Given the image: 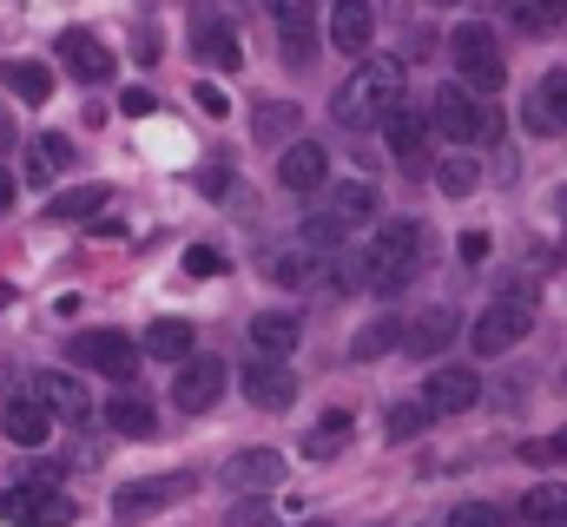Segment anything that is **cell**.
<instances>
[{
    "label": "cell",
    "mask_w": 567,
    "mask_h": 527,
    "mask_svg": "<svg viewBox=\"0 0 567 527\" xmlns=\"http://www.w3.org/2000/svg\"><path fill=\"white\" fill-rule=\"evenodd\" d=\"M390 106H403V60H370L363 73H350V80L330 93V120L343 132L383 126Z\"/></svg>",
    "instance_id": "obj_1"
},
{
    "label": "cell",
    "mask_w": 567,
    "mask_h": 527,
    "mask_svg": "<svg viewBox=\"0 0 567 527\" xmlns=\"http://www.w3.org/2000/svg\"><path fill=\"white\" fill-rule=\"evenodd\" d=\"M416 264H423V225L416 218H383L370 251H363V290L370 297H396L416 283Z\"/></svg>",
    "instance_id": "obj_2"
},
{
    "label": "cell",
    "mask_w": 567,
    "mask_h": 527,
    "mask_svg": "<svg viewBox=\"0 0 567 527\" xmlns=\"http://www.w3.org/2000/svg\"><path fill=\"white\" fill-rule=\"evenodd\" d=\"M429 126L442 132V138H455V152H468V145H482V138L502 132V113H495L488 100H475L462 80H449V86L435 93V106H429Z\"/></svg>",
    "instance_id": "obj_3"
},
{
    "label": "cell",
    "mask_w": 567,
    "mask_h": 527,
    "mask_svg": "<svg viewBox=\"0 0 567 527\" xmlns=\"http://www.w3.org/2000/svg\"><path fill=\"white\" fill-rule=\"evenodd\" d=\"M528 330H535V297L502 290V297L468 323V343H475V356H502V350H515Z\"/></svg>",
    "instance_id": "obj_4"
},
{
    "label": "cell",
    "mask_w": 567,
    "mask_h": 527,
    "mask_svg": "<svg viewBox=\"0 0 567 527\" xmlns=\"http://www.w3.org/2000/svg\"><path fill=\"white\" fill-rule=\"evenodd\" d=\"M140 356L145 350L126 330H86V337H73V363L93 370V376H120V383H126V376L140 370Z\"/></svg>",
    "instance_id": "obj_5"
},
{
    "label": "cell",
    "mask_w": 567,
    "mask_h": 527,
    "mask_svg": "<svg viewBox=\"0 0 567 527\" xmlns=\"http://www.w3.org/2000/svg\"><path fill=\"white\" fill-rule=\"evenodd\" d=\"M198 488V475H152V482H126L120 495H113V515L133 527V521H152L158 508H172V502H185Z\"/></svg>",
    "instance_id": "obj_6"
},
{
    "label": "cell",
    "mask_w": 567,
    "mask_h": 527,
    "mask_svg": "<svg viewBox=\"0 0 567 527\" xmlns=\"http://www.w3.org/2000/svg\"><path fill=\"white\" fill-rule=\"evenodd\" d=\"M80 515L60 488H0V521H13V527H66Z\"/></svg>",
    "instance_id": "obj_7"
},
{
    "label": "cell",
    "mask_w": 567,
    "mask_h": 527,
    "mask_svg": "<svg viewBox=\"0 0 567 527\" xmlns=\"http://www.w3.org/2000/svg\"><path fill=\"white\" fill-rule=\"evenodd\" d=\"M271 27L284 33V66H310L317 60V0H265Z\"/></svg>",
    "instance_id": "obj_8"
},
{
    "label": "cell",
    "mask_w": 567,
    "mask_h": 527,
    "mask_svg": "<svg viewBox=\"0 0 567 527\" xmlns=\"http://www.w3.org/2000/svg\"><path fill=\"white\" fill-rule=\"evenodd\" d=\"M475 402H482V376L462 370V363H442V370L423 376V409L429 415H462V409H475Z\"/></svg>",
    "instance_id": "obj_9"
},
{
    "label": "cell",
    "mask_w": 567,
    "mask_h": 527,
    "mask_svg": "<svg viewBox=\"0 0 567 527\" xmlns=\"http://www.w3.org/2000/svg\"><path fill=\"white\" fill-rule=\"evenodd\" d=\"M218 395H225V363H218V356H192V363H178V376H172V402H178L185 415H205Z\"/></svg>",
    "instance_id": "obj_10"
},
{
    "label": "cell",
    "mask_w": 567,
    "mask_h": 527,
    "mask_svg": "<svg viewBox=\"0 0 567 527\" xmlns=\"http://www.w3.org/2000/svg\"><path fill=\"white\" fill-rule=\"evenodd\" d=\"M429 113L416 106H390V120H383V138H390V152H396V165L403 172H423L429 165Z\"/></svg>",
    "instance_id": "obj_11"
},
{
    "label": "cell",
    "mask_w": 567,
    "mask_h": 527,
    "mask_svg": "<svg viewBox=\"0 0 567 527\" xmlns=\"http://www.w3.org/2000/svg\"><path fill=\"white\" fill-rule=\"evenodd\" d=\"M278 185H284V192H323V185H330V152H323L317 138H297V145H284Z\"/></svg>",
    "instance_id": "obj_12"
},
{
    "label": "cell",
    "mask_w": 567,
    "mask_h": 527,
    "mask_svg": "<svg viewBox=\"0 0 567 527\" xmlns=\"http://www.w3.org/2000/svg\"><path fill=\"white\" fill-rule=\"evenodd\" d=\"M278 482H284L278 448H238V455L225 462V488H238V495H271Z\"/></svg>",
    "instance_id": "obj_13"
},
{
    "label": "cell",
    "mask_w": 567,
    "mask_h": 527,
    "mask_svg": "<svg viewBox=\"0 0 567 527\" xmlns=\"http://www.w3.org/2000/svg\"><path fill=\"white\" fill-rule=\"evenodd\" d=\"M60 60H66V73L80 80V86H100V80H113V53L86 33V27H66L60 33V46H53Z\"/></svg>",
    "instance_id": "obj_14"
},
{
    "label": "cell",
    "mask_w": 567,
    "mask_h": 527,
    "mask_svg": "<svg viewBox=\"0 0 567 527\" xmlns=\"http://www.w3.org/2000/svg\"><path fill=\"white\" fill-rule=\"evenodd\" d=\"M0 435H7L13 448H47V442H53V415L20 390V395H7V409H0Z\"/></svg>",
    "instance_id": "obj_15"
},
{
    "label": "cell",
    "mask_w": 567,
    "mask_h": 527,
    "mask_svg": "<svg viewBox=\"0 0 567 527\" xmlns=\"http://www.w3.org/2000/svg\"><path fill=\"white\" fill-rule=\"evenodd\" d=\"M245 337H251V356H271V363H284V356L303 343V323H297L290 310H258V317L245 323Z\"/></svg>",
    "instance_id": "obj_16"
},
{
    "label": "cell",
    "mask_w": 567,
    "mask_h": 527,
    "mask_svg": "<svg viewBox=\"0 0 567 527\" xmlns=\"http://www.w3.org/2000/svg\"><path fill=\"white\" fill-rule=\"evenodd\" d=\"M238 383L251 395V409H290V402H297V376H290L284 363H271V356H251Z\"/></svg>",
    "instance_id": "obj_17"
},
{
    "label": "cell",
    "mask_w": 567,
    "mask_h": 527,
    "mask_svg": "<svg viewBox=\"0 0 567 527\" xmlns=\"http://www.w3.org/2000/svg\"><path fill=\"white\" fill-rule=\"evenodd\" d=\"M370 40H377V13H370V0H337L330 7V46L337 53H370Z\"/></svg>",
    "instance_id": "obj_18"
},
{
    "label": "cell",
    "mask_w": 567,
    "mask_h": 527,
    "mask_svg": "<svg viewBox=\"0 0 567 527\" xmlns=\"http://www.w3.org/2000/svg\"><path fill=\"white\" fill-rule=\"evenodd\" d=\"M33 402H40V409H47V415H53V422H60V415H66V422H80V415H86V409H93V395H86V383H80V376H60V370H47V376H33Z\"/></svg>",
    "instance_id": "obj_19"
},
{
    "label": "cell",
    "mask_w": 567,
    "mask_h": 527,
    "mask_svg": "<svg viewBox=\"0 0 567 527\" xmlns=\"http://www.w3.org/2000/svg\"><path fill=\"white\" fill-rule=\"evenodd\" d=\"M192 53H198L212 73H238V66H245L231 20H192Z\"/></svg>",
    "instance_id": "obj_20"
},
{
    "label": "cell",
    "mask_w": 567,
    "mask_h": 527,
    "mask_svg": "<svg viewBox=\"0 0 567 527\" xmlns=\"http://www.w3.org/2000/svg\"><path fill=\"white\" fill-rule=\"evenodd\" d=\"M455 337H462V317L435 303V310H423V317H416V323L403 330V350H410V356H423V363H429V356H442V350H449Z\"/></svg>",
    "instance_id": "obj_21"
},
{
    "label": "cell",
    "mask_w": 567,
    "mask_h": 527,
    "mask_svg": "<svg viewBox=\"0 0 567 527\" xmlns=\"http://www.w3.org/2000/svg\"><path fill=\"white\" fill-rule=\"evenodd\" d=\"M350 442H357V415H350V409H323L317 428L303 435V462H337Z\"/></svg>",
    "instance_id": "obj_22"
},
{
    "label": "cell",
    "mask_w": 567,
    "mask_h": 527,
    "mask_svg": "<svg viewBox=\"0 0 567 527\" xmlns=\"http://www.w3.org/2000/svg\"><path fill=\"white\" fill-rule=\"evenodd\" d=\"M330 218H343L350 231L357 225H377V211H383V198H377V185L370 178H343V185H330V205H323Z\"/></svg>",
    "instance_id": "obj_23"
},
{
    "label": "cell",
    "mask_w": 567,
    "mask_h": 527,
    "mask_svg": "<svg viewBox=\"0 0 567 527\" xmlns=\"http://www.w3.org/2000/svg\"><path fill=\"white\" fill-rule=\"evenodd\" d=\"M152 363H192V350H198V330L185 323V317H158L152 330H145V343H140Z\"/></svg>",
    "instance_id": "obj_24"
},
{
    "label": "cell",
    "mask_w": 567,
    "mask_h": 527,
    "mask_svg": "<svg viewBox=\"0 0 567 527\" xmlns=\"http://www.w3.org/2000/svg\"><path fill=\"white\" fill-rule=\"evenodd\" d=\"M317 270H323V258H317V251H303V245H271V251H265V277L284 283V290H310V283H317Z\"/></svg>",
    "instance_id": "obj_25"
},
{
    "label": "cell",
    "mask_w": 567,
    "mask_h": 527,
    "mask_svg": "<svg viewBox=\"0 0 567 527\" xmlns=\"http://www.w3.org/2000/svg\"><path fill=\"white\" fill-rule=\"evenodd\" d=\"M66 165H73V138H66V132H40V138L27 145V185H33V192L53 185Z\"/></svg>",
    "instance_id": "obj_26"
},
{
    "label": "cell",
    "mask_w": 567,
    "mask_h": 527,
    "mask_svg": "<svg viewBox=\"0 0 567 527\" xmlns=\"http://www.w3.org/2000/svg\"><path fill=\"white\" fill-rule=\"evenodd\" d=\"M106 428L113 435H126V442H145V435H158V415H152V402L133 390H120L106 402Z\"/></svg>",
    "instance_id": "obj_27"
},
{
    "label": "cell",
    "mask_w": 567,
    "mask_h": 527,
    "mask_svg": "<svg viewBox=\"0 0 567 527\" xmlns=\"http://www.w3.org/2000/svg\"><path fill=\"white\" fill-rule=\"evenodd\" d=\"M515 515L535 527H567V482H535L522 502H515Z\"/></svg>",
    "instance_id": "obj_28"
},
{
    "label": "cell",
    "mask_w": 567,
    "mask_h": 527,
    "mask_svg": "<svg viewBox=\"0 0 567 527\" xmlns=\"http://www.w3.org/2000/svg\"><path fill=\"white\" fill-rule=\"evenodd\" d=\"M297 132H303V113L290 100H265L251 113V138H265V145H297Z\"/></svg>",
    "instance_id": "obj_29"
},
{
    "label": "cell",
    "mask_w": 567,
    "mask_h": 527,
    "mask_svg": "<svg viewBox=\"0 0 567 527\" xmlns=\"http://www.w3.org/2000/svg\"><path fill=\"white\" fill-rule=\"evenodd\" d=\"M0 80H7L13 100H27V106H47V100H53V66H40V60H7Z\"/></svg>",
    "instance_id": "obj_30"
},
{
    "label": "cell",
    "mask_w": 567,
    "mask_h": 527,
    "mask_svg": "<svg viewBox=\"0 0 567 527\" xmlns=\"http://www.w3.org/2000/svg\"><path fill=\"white\" fill-rule=\"evenodd\" d=\"M449 53H455V66L502 60V53H495V27H488V20H455V33H449Z\"/></svg>",
    "instance_id": "obj_31"
},
{
    "label": "cell",
    "mask_w": 567,
    "mask_h": 527,
    "mask_svg": "<svg viewBox=\"0 0 567 527\" xmlns=\"http://www.w3.org/2000/svg\"><path fill=\"white\" fill-rule=\"evenodd\" d=\"M93 211H106V185H73V192L47 198V218L53 225H86Z\"/></svg>",
    "instance_id": "obj_32"
},
{
    "label": "cell",
    "mask_w": 567,
    "mask_h": 527,
    "mask_svg": "<svg viewBox=\"0 0 567 527\" xmlns=\"http://www.w3.org/2000/svg\"><path fill=\"white\" fill-rule=\"evenodd\" d=\"M403 330H410L403 317H377V323H363V330H357V343H350V356H357V363H377V356H390V350H403Z\"/></svg>",
    "instance_id": "obj_33"
},
{
    "label": "cell",
    "mask_w": 567,
    "mask_h": 527,
    "mask_svg": "<svg viewBox=\"0 0 567 527\" xmlns=\"http://www.w3.org/2000/svg\"><path fill=\"white\" fill-rule=\"evenodd\" d=\"M343 238H350V225H343V218H330V211H310V218H303V231H297V245H303V251H317V258H337V251H343Z\"/></svg>",
    "instance_id": "obj_34"
},
{
    "label": "cell",
    "mask_w": 567,
    "mask_h": 527,
    "mask_svg": "<svg viewBox=\"0 0 567 527\" xmlns=\"http://www.w3.org/2000/svg\"><path fill=\"white\" fill-rule=\"evenodd\" d=\"M502 7H508V20L522 33H555L567 20V0H502Z\"/></svg>",
    "instance_id": "obj_35"
},
{
    "label": "cell",
    "mask_w": 567,
    "mask_h": 527,
    "mask_svg": "<svg viewBox=\"0 0 567 527\" xmlns=\"http://www.w3.org/2000/svg\"><path fill=\"white\" fill-rule=\"evenodd\" d=\"M475 185H482V165H475L468 152H449V158L435 165V192H442V198H468Z\"/></svg>",
    "instance_id": "obj_36"
},
{
    "label": "cell",
    "mask_w": 567,
    "mask_h": 527,
    "mask_svg": "<svg viewBox=\"0 0 567 527\" xmlns=\"http://www.w3.org/2000/svg\"><path fill=\"white\" fill-rule=\"evenodd\" d=\"M429 422H435V415L423 409V395H410V402H396V409H390V428H383V435H390V442H416Z\"/></svg>",
    "instance_id": "obj_37"
},
{
    "label": "cell",
    "mask_w": 567,
    "mask_h": 527,
    "mask_svg": "<svg viewBox=\"0 0 567 527\" xmlns=\"http://www.w3.org/2000/svg\"><path fill=\"white\" fill-rule=\"evenodd\" d=\"M515 455H522L528 468H555V462H567V428H555V435H528Z\"/></svg>",
    "instance_id": "obj_38"
},
{
    "label": "cell",
    "mask_w": 567,
    "mask_h": 527,
    "mask_svg": "<svg viewBox=\"0 0 567 527\" xmlns=\"http://www.w3.org/2000/svg\"><path fill=\"white\" fill-rule=\"evenodd\" d=\"M462 86H468L475 100H488V93L508 86V66H502V60H475V66H462Z\"/></svg>",
    "instance_id": "obj_39"
},
{
    "label": "cell",
    "mask_w": 567,
    "mask_h": 527,
    "mask_svg": "<svg viewBox=\"0 0 567 527\" xmlns=\"http://www.w3.org/2000/svg\"><path fill=\"white\" fill-rule=\"evenodd\" d=\"M449 527H508V508H495V502H455Z\"/></svg>",
    "instance_id": "obj_40"
},
{
    "label": "cell",
    "mask_w": 567,
    "mask_h": 527,
    "mask_svg": "<svg viewBox=\"0 0 567 527\" xmlns=\"http://www.w3.org/2000/svg\"><path fill=\"white\" fill-rule=\"evenodd\" d=\"M535 100H542V113H548L555 126H567V66H555V73L535 86Z\"/></svg>",
    "instance_id": "obj_41"
},
{
    "label": "cell",
    "mask_w": 567,
    "mask_h": 527,
    "mask_svg": "<svg viewBox=\"0 0 567 527\" xmlns=\"http://www.w3.org/2000/svg\"><path fill=\"white\" fill-rule=\"evenodd\" d=\"M225 527H271V502H265V495H245V502H231Z\"/></svg>",
    "instance_id": "obj_42"
},
{
    "label": "cell",
    "mask_w": 567,
    "mask_h": 527,
    "mask_svg": "<svg viewBox=\"0 0 567 527\" xmlns=\"http://www.w3.org/2000/svg\"><path fill=\"white\" fill-rule=\"evenodd\" d=\"M192 100H198V113H205V120H225V113H231V100H225V86H218V80H198V86H192Z\"/></svg>",
    "instance_id": "obj_43"
},
{
    "label": "cell",
    "mask_w": 567,
    "mask_h": 527,
    "mask_svg": "<svg viewBox=\"0 0 567 527\" xmlns=\"http://www.w3.org/2000/svg\"><path fill=\"white\" fill-rule=\"evenodd\" d=\"M185 277H225V251L192 245V251H185Z\"/></svg>",
    "instance_id": "obj_44"
},
{
    "label": "cell",
    "mask_w": 567,
    "mask_h": 527,
    "mask_svg": "<svg viewBox=\"0 0 567 527\" xmlns=\"http://www.w3.org/2000/svg\"><path fill=\"white\" fill-rule=\"evenodd\" d=\"M120 113H133V120H145V113H158V100H152L145 86H126V93H120Z\"/></svg>",
    "instance_id": "obj_45"
},
{
    "label": "cell",
    "mask_w": 567,
    "mask_h": 527,
    "mask_svg": "<svg viewBox=\"0 0 567 527\" xmlns=\"http://www.w3.org/2000/svg\"><path fill=\"white\" fill-rule=\"evenodd\" d=\"M455 258H462V264H482V258H488V238H482V231H468V238L455 245Z\"/></svg>",
    "instance_id": "obj_46"
},
{
    "label": "cell",
    "mask_w": 567,
    "mask_h": 527,
    "mask_svg": "<svg viewBox=\"0 0 567 527\" xmlns=\"http://www.w3.org/2000/svg\"><path fill=\"white\" fill-rule=\"evenodd\" d=\"M133 53H140V60H158V27H140V33H133Z\"/></svg>",
    "instance_id": "obj_47"
},
{
    "label": "cell",
    "mask_w": 567,
    "mask_h": 527,
    "mask_svg": "<svg viewBox=\"0 0 567 527\" xmlns=\"http://www.w3.org/2000/svg\"><path fill=\"white\" fill-rule=\"evenodd\" d=\"M7 205H13V178L0 172V211H7Z\"/></svg>",
    "instance_id": "obj_48"
},
{
    "label": "cell",
    "mask_w": 567,
    "mask_h": 527,
    "mask_svg": "<svg viewBox=\"0 0 567 527\" xmlns=\"http://www.w3.org/2000/svg\"><path fill=\"white\" fill-rule=\"evenodd\" d=\"M7 303H13V290H7V283H0V310H7Z\"/></svg>",
    "instance_id": "obj_49"
},
{
    "label": "cell",
    "mask_w": 567,
    "mask_h": 527,
    "mask_svg": "<svg viewBox=\"0 0 567 527\" xmlns=\"http://www.w3.org/2000/svg\"><path fill=\"white\" fill-rule=\"evenodd\" d=\"M429 7H462V0H429Z\"/></svg>",
    "instance_id": "obj_50"
},
{
    "label": "cell",
    "mask_w": 567,
    "mask_h": 527,
    "mask_svg": "<svg viewBox=\"0 0 567 527\" xmlns=\"http://www.w3.org/2000/svg\"><path fill=\"white\" fill-rule=\"evenodd\" d=\"M7 138H13V132H7V120H0V145H7Z\"/></svg>",
    "instance_id": "obj_51"
},
{
    "label": "cell",
    "mask_w": 567,
    "mask_h": 527,
    "mask_svg": "<svg viewBox=\"0 0 567 527\" xmlns=\"http://www.w3.org/2000/svg\"><path fill=\"white\" fill-rule=\"evenodd\" d=\"M561 218H567V192H561Z\"/></svg>",
    "instance_id": "obj_52"
},
{
    "label": "cell",
    "mask_w": 567,
    "mask_h": 527,
    "mask_svg": "<svg viewBox=\"0 0 567 527\" xmlns=\"http://www.w3.org/2000/svg\"><path fill=\"white\" fill-rule=\"evenodd\" d=\"M310 527H323V521H310Z\"/></svg>",
    "instance_id": "obj_53"
}]
</instances>
